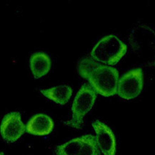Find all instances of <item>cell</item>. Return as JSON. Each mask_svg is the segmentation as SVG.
<instances>
[{"instance_id":"7","label":"cell","mask_w":155,"mask_h":155,"mask_svg":"<svg viewBox=\"0 0 155 155\" xmlns=\"http://www.w3.org/2000/svg\"><path fill=\"white\" fill-rule=\"evenodd\" d=\"M96 136L97 144L103 155H115L116 152V137L110 127L99 120L92 123Z\"/></svg>"},{"instance_id":"11","label":"cell","mask_w":155,"mask_h":155,"mask_svg":"<svg viewBox=\"0 0 155 155\" xmlns=\"http://www.w3.org/2000/svg\"><path fill=\"white\" fill-rule=\"evenodd\" d=\"M85 142V135L57 147L55 155H81Z\"/></svg>"},{"instance_id":"1","label":"cell","mask_w":155,"mask_h":155,"mask_svg":"<svg viewBox=\"0 0 155 155\" xmlns=\"http://www.w3.org/2000/svg\"><path fill=\"white\" fill-rule=\"evenodd\" d=\"M78 73L88 81L96 94L111 97L117 92L119 71L114 67L101 64L91 57H85L78 64Z\"/></svg>"},{"instance_id":"12","label":"cell","mask_w":155,"mask_h":155,"mask_svg":"<svg viewBox=\"0 0 155 155\" xmlns=\"http://www.w3.org/2000/svg\"><path fill=\"white\" fill-rule=\"evenodd\" d=\"M0 155H5V154H4V153H3V152H0Z\"/></svg>"},{"instance_id":"5","label":"cell","mask_w":155,"mask_h":155,"mask_svg":"<svg viewBox=\"0 0 155 155\" xmlns=\"http://www.w3.org/2000/svg\"><path fill=\"white\" fill-rule=\"evenodd\" d=\"M144 84V75L141 68L128 71L119 79L116 94L125 99H132L140 94Z\"/></svg>"},{"instance_id":"3","label":"cell","mask_w":155,"mask_h":155,"mask_svg":"<svg viewBox=\"0 0 155 155\" xmlns=\"http://www.w3.org/2000/svg\"><path fill=\"white\" fill-rule=\"evenodd\" d=\"M127 51V46L115 35H108L99 40L91 53V57L97 62L107 66L116 64Z\"/></svg>"},{"instance_id":"4","label":"cell","mask_w":155,"mask_h":155,"mask_svg":"<svg viewBox=\"0 0 155 155\" xmlns=\"http://www.w3.org/2000/svg\"><path fill=\"white\" fill-rule=\"evenodd\" d=\"M97 94L89 84H83L78 92L72 105V118L64 123L67 126L81 129L85 115L92 109Z\"/></svg>"},{"instance_id":"9","label":"cell","mask_w":155,"mask_h":155,"mask_svg":"<svg viewBox=\"0 0 155 155\" xmlns=\"http://www.w3.org/2000/svg\"><path fill=\"white\" fill-rule=\"evenodd\" d=\"M30 69L35 79L46 75L51 68V59L47 54L36 52L33 54L29 60Z\"/></svg>"},{"instance_id":"10","label":"cell","mask_w":155,"mask_h":155,"mask_svg":"<svg viewBox=\"0 0 155 155\" xmlns=\"http://www.w3.org/2000/svg\"><path fill=\"white\" fill-rule=\"evenodd\" d=\"M40 92L45 97L57 104L63 105L66 104L71 99L73 94V89L67 85H60L50 89H42Z\"/></svg>"},{"instance_id":"8","label":"cell","mask_w":155,"mask_h":155,"mask_svg":"<svg viewBox=\"0 0 155 155\" xmlns=\"http://www.w3.org/2000/svg\"><path fill=\"white\" fill-rule=\"evenodd\" d=\"M53 127L54 122L50 117L44 114H37L26 124V132L37 136H45L53 131Z\"/></svg>"},{"instance_id":"6","label":"cell","mask_w":155,"mask_h":155,"mask_svg":"<svg viewBox=\"0 0 155 155\" xmlns=\"http://www.w3.org/2000/svg\"><path fill=\"white\" fill-rule=\"evenodd\" d=\"M0 132L4 140L15 142L26 132V125L22 121L20 113L10 112L6 114L2 121Z\"/></svg>"},{"instance_id":"2","label":"cell","mask_w":155,"mask_h":155,"mask_svg":"<svg viewBox=\"0 0 155 155\" xmlns=\"http://www.w3.org/2000/svg\"><path fill=\"white\" fill-rule=\"evenodd\" d=\"M129 41L133 51L144 67H155V31L144 25L135 27Z\"/></svg>"}]
</instances>
